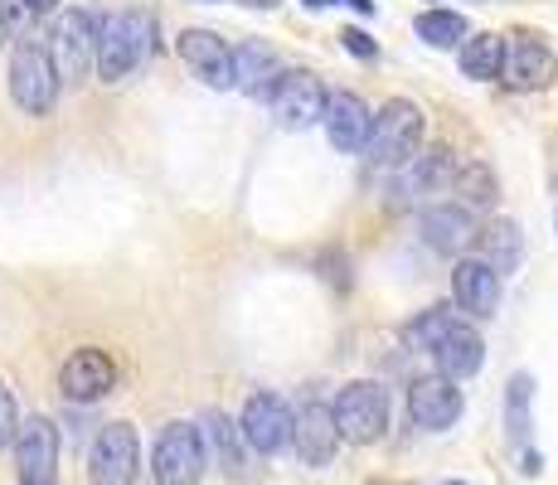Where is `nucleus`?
<instances>
[{"mask_svg":"<svg viewBox=\"0 0 558 485\" xmlns=\"http://www.w3.org/2000/svg\"><path fill=\"white\" fill-rule=\"evenodd\" d=\"M408 340L417 344V350H427L437 360V374L442 379H471V374L481 369V354H486V344H481V336L466 326V320H457L452 311L433 306L423 311V316L408 326Z\"/></svg>","mask_w":558,"mask_h":485,"instance_id":"obj_1","label":"nucleus"},{"mask_svg":"<svg viewBox=\"0 0 558 485\" xmlns=\"http://www.w3.org/2000/svg\"><path fill=\"white\" fill-rule=\"evenodd\" d=\"M156 49V25L142 10H117V15L98 20V59L93 69L102 73V83H122L126 73H136Z\"/></svg>","mask_w":558,"mask_h":485,"instance_id":"obj_2","label":"nucleus"},{"mask_svg":"<svg viewBox=\"0 0 558 485\" xmlns=\"http://www.w3.org/2000/svg\"><path fill=\"white\" fill-rule=\"evenodd\" d=\"M10 97L29 117H45L59 102V73H53L49 49L35 45V39H20L15 53H10Z\"/></svg>","mask_w":558,"mask_h":485,"instance_id":"obj_3","label":"nucleus"},{"mask_svg":"<svg viewBox=\"0 0 558 485\" xmlns=\"http://www.w3.org/2000/svg\"><path fill=\"white\" fill-rule=\"evenodd\" d=\"M417 142H423V112L408 97H393V102H384L374 112L364 150H369L374 166H399V160L417 156Z\"/></svg>","mask_w":558,"mask_h":485,"instance_id":"obj_4","label":"nucleus"},{"mask_svg":"<svg viewBox=\"0 0 558 485\" xmlns=\"http://www.w3.org/2000/svg\"><path fill=\"white\" fill-rule=\"evenodd\" d=\"M49 59L63 83H83L93 59H98V20H93L88 10H63V20L53 25Z\"/></svg>","mask_w":558,"mask_h":485,"instance_id":"obj_5","label":"nucleus"},{"mask_svg":"<svg viewBox=\"0 0 558 485\" xmlns=\"http://www.w3.org/2000/svg\"><path fill=\"white\" fill-rule=\"evenodd\" d=\"M330 417H336V433L345 441H379L389 433V393L379 384H350L340 388Z\"/></svg>","mask_w":558,"mask_h":485,"instance_id":"obj_6","label":"nucleus"},{"mask_svg":"<svg viewBox=\"0 0 558 485\" xmlns=\"http://www.w3.org/2000/svg\"><path fill=\"white\" fill-rule=\"evenodd\" d=\"M151 471H156V485H199V476H204V441H199V427L170 423L166 433L156 437Z\"/></svg>","mask_w":558,"mask_h":485,"instance_id":"obj_7","label":"nucleus"},{"mask_svg":"<svg viewBox=\"0 0 558 485\" xmlns=\"http://www.w3.org/2000/svg\"><path fill=\"white\" fill-rule=\"evenodd\" d=\"M326 88H320L316 73L296 69V73H282L277 78V88L267 93V102H272V117L282 126H296V132H306V126H316L320 117H326Z\"/></svg>","mask_w":558,"mask_h":485,"instance_id":"obj_8","label":"nucleus"},{"mask_svg":"<svg viewBox=\"0 0 558 485\" xmlns=\"http://www.w3.org/2000/svg\"><path fill=\"white\" fill-rule=\"evenodd\" d=\"M15 471L20 485H53L59 481V433L49 417H25L15 433Z\"/></svg>","mask_w":558,"mask_h":485,"instance_id":"obj_9","label":"nucleus"},{"mask_svg":"<svg viewBox=\"0 0 558 485\" xmlns=\"http://www.w3.org/2000/svg\"><path fill=\"white\" fill-rule=\"evenodd\" d=\"M136 466H142V447H136V433L126 423H107L98 441H93L88 457V476L93 485H132Z\"/></svg>","mask_w":558,"mask_h":485,"instance_id":"obj_10","label":"nucleus"},{"mask_svg":"<svg viewBox=\"0 0 558 485\" xmlns=\"http://www.w3.org/2000/svg\"><path fill=\"white\" fill-rule=\"evenodd\" d=\"M461 417V388L442 374H423L408 384V423L423 433H447Z\"/></svg>","mask_w":558,"mask_h":485,"instance_id":"obj_11","label":"nucleus"},{"mask_svg":"<svg viewBox=\"0 0 558 485\" xmlns=\"http://www.w3.org/2000/svg\"><path fill=\"white\" fill-rule=\"evenodd\" d=\"M500 73H506L510 88H520V93L534 88L539 93V88H549V83L558 78V59H554V49L544 45L539 35H514V39H506Z\"/></svg>","mask_w":558,"mask_h":485,"instance_id":"obj_12","label":"nucleus"},{"mask_svg":"<svg viewBox=\"0 0 558 485\" xmlns=\"http://www.w3.org/2000/svg\"><path fill=\"white\" fill-rule=\"evenodd\" d=\"M239 437L248 441L253 451L272 457V451H282V447H287V437H292V408H287L277 393H253L248 403H243Z\"/></svg>","mask_w":558,"mask_h":485,"instance_id":"obj_13","label":"nucleus"},{"mask_svg":"<svg viewBox=\"0 0 558 485\" xmlns=\"http://www.w3.org/2000/svg\"><path fill=\"white\" fill-rule=\"evenodd\" d=\"M287 441H296V457H302L306 466H326V461H336L340 433H336V417H330V403L311 398V403L296 408L292 437H287Z\"/></svg>","mask_w":558,"mask_h":485,"instance_id":"obj_14","label":"nucleus"},{"mask_svg":"<svg viewBox=\"0 0 558 485\" xmlns=\"http://www.w3.org/2000/svg\"><path fill=\"white\" fill-rule=\"evenodd\" d=\"M59 384H63V393H69L73 403H98V398L112 393L117 364L107 360L102 350H78V354H69V364H63Z\"/></svg>","mask_w":558,"mask_h":485,"instance_id":"obj_15","label":"nucleus"},{"mask_svg":"<svg viewBox=\"0 0 558 485\" xmlns=\"http://www.w3.org/2000/svg\"><path fill=\"white\" fill-rule=\"evenodd\" d=\"M180 59L199 73L209 88H233V49L209 29H185L180 35Z\"/></svg>","mask_w":558,"mask_h":485,"instance_id":"obj_16","label":"nucleus"},{"mask_svg":"<svg viewBox=\"0 0 558 485\" xmlns=\"http://www.w3.org/2000/svg\"><path fill=\"white\" fill-rule=\"evenodd\" d=\"M320 122H326V136H330V146L336 150H364L374 112L364 107V97L336 93V97H326V117H320Z\"/></svg>","mask_w":558,"mask_h":485,"instance_id":"obj_17","label":"nucleus"},{"mask_svg":"<svg viewBox=\"0 0 558 485\" xmlns=\"http://www.w3.org/2000/svg\"><path fill=\"white\" fill-rule=\"evenodd\" d=\"M423 239L433 253H466L476 243V223L461 204H437V209L423 214Z\"/></svg>","mask_w":558,"mask_h":485,"instance_id":"obj_18","label":"nucleus"},{"mask_svg":"<svg viewBox=\"0 0 558 485\" xmlns=\"http://www.w3.org/2000/svg\"><path fill=\"white\" fill-rule=\"evenodd\" d=\"M277 78H282V63H277V53L267 45L248 39V45L233 49V88H239V93L267 97L277 88Z\"/></svg>","mask_w":558,"mask_h":485,"instance_id":"obj_19","label":"nucleus"},{"mask_svg":"<svg viewBox=\"0 0 558 485\" xmlns=\"http://www.w3.org/2000/svg\"><path fill=\"white\" fill-rule=\"evenodd\" d=\"M452 287H457L461 311H471V316H490V311L500 306V277L490 272L481 257H466V263H457Z\"/></svg>","mask_w":558,"mask_h":485,"instance_id":"obj_20","label":"nucleus"},{"mask_svg":"<svg viewBox=\"0 0 558 485\" xmlns=\"http://www.w3.org/2000/svg\"><path fill=\"white\" fill-rule=\"evenodd\" d=\"M476 243H481V263L496 277L520 267V229H514L510 219H496L490 229H476Z\"/></svg>","mask_w":558,"mask_h":485,"instance_id":"obj_21","label":"nucleus"},{"mask_svg":"<svg viewBox=\"0 0 558 485\" xmlns=\"http://www.w3.org/2000/svg\"><path fill=\"white\" fill-rule=\"evenodd\" d=\"M500 59H506V39L500 35H476V39H461V73L476 83L500 78Z\"/></svg>","mask_w":558,"mask_h":485,"instance_id":"obj_22","label":"nucleus"},{"mask_svg":"<svg viewBox=\"0 0 558 485\" xmlns=\"http://www.w3.org/2000/svg\"><path fill=\"white\" fill-rule=\"evenodd\" d=\"M199 441H209V451L223 461V471L229 476H243V457H239V433H233V423L223 413H204V433Z\"/></svg>","mask_w":558,"mask_h":485,"instance_id":"obj_23","label":"nucleus"},{"mask_svg":"<svg viewBox=\"0 0 558 485\" xmlns=\"http://www.w3.org/2000/svg\"><path fill=\"white\" fill-rule=\"evenodd\" d=\"M417 39H427L433 49H452L466 39V20L457 10H427V15H417Z\"/></svg>","mask_w":558,"mask_h":485,"instance_id":"obj_24","label":"nucleus"},{"mask_svg":"<svg viewBox=\"0 0 558 485\" xmlns=\"http://www.w3.org/2000/svg\"><path fill=\"white\" fill-rule=\"evenodd\" d=\"M530 398H534V379L530 374H514L506 388V417H510V437L524 441V427H530Z\"/></svg>","mask_w":558,"mask_h":485,"instance_id":"obj_25","label":"nucleus"},{"mask_svg":"<svg viewBox=\"0 0 558 485\" xmlns=\"http://www.w3.org/2000/svg\"><path fill=\"white\" fill-rule=\"evenodd\" d=\"M457 190L466 194L471 204H490V199H496V180H490L486 166H471L466 175H457Z\"/></svg>","mask_w":558,"mask_h":485,"instance_id":"obj_26","label":"nucleus"},{"mask_svg":"<svg viewBox=\"0 0 558 485\" xmlns=\"http://www.w3.org/2000/svg\"><path fill=\"white\" fill-rule=\"evenodd\" d=\"M29 20H35V10L25 5V0H0V35H5V29H29Z\"/></svg>","mask_w":558,"mask_h":485,"instance_id":"obj_27","label":"nucleus"},{"mask_svg":"<svg viewBox=\"0 0 558 485\" xmlns=\"http://www.w3.org/2000/svg\"><path fill=\"white\" fill-rule=\"evenodd\" d=\"M20 433V413H15V398H10V388L0 384V447H10Z\"/></svg>","mask_w":558,"mask_h":485,"instance_id":"obj_28","label":"nucleus"},{"mask_svg":"<svg viewBox=\"0 0 558 485\" xmlns=\"http://www.w3.org/2000/svg\"><path fill=\"white\" fill-rule=\"evenodd\" d=\"M340 39H345L350 53H360V59H374V39H369V35H360V29H345Z\"/></svg>","mask_w":558,"mask_h":485,"instance_id":"obj_29","label":"nucleus"},{"mask_svg":"<svg viewBox=\"0 0 558 485\" xmlns=\"http://www.w3.org/2000/svg\"><path fill=\"white\" fill-rule=\"evenodd\" d=\"M25 5H29V10H35V15H49V10H53V5H59V0H25Z\"/></svg>","mask_w":558,"mask_h":485,"instance_id":"obj_30","label":"nucleus"},{"mask_svg":"<svg viewBox=\"0 0 558 485\" xmlns=\"http://www.w3.org/2000/svg\"><path fill=\"white\" fill-rule=\"evenodd\" d=\"M248 5H263L267 10V5H277V0H248Z\"/></svg>","mask_w":558,"mask_h":485,"instance_id":"obj_31","label":"nucleus"},{"mask_svg":"<svg viewBox=\"0 0 558 485\" xmlns=\"http://www.w3.org/2000/svg\"><path fill=\"white\" fill-rule=\"evenodd\" d=\"M306 5H320V0H306Z\"/></svg>","mask_w":558,"mask_h":485,"instance_id":"obj_32","label":"nucleus"},{"mask_svg":"<svg viewBox=\"0 0 558 485\" xmlns=\"http://www.w3.org/2000/svg\"><path fill=\"white\" fill-rule=\"evenodd\" d=\"M457 485H461V481H457Z\"/></svg>","mask_w":558,"mask_h":485,"instance_id":"obj_33","label":"nucleus"}]
</instances>
